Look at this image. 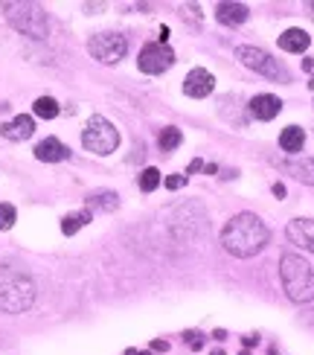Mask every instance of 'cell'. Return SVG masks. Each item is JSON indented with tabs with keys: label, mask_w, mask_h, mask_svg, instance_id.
Wrapping results in <instances>:
<instances>
[{
	"label": "cell",
	"mask_w": 314,
	"mask_h": 355,
	"mask_svg": "<svg viewBox=\"0 0 314 355\" xmlns=\"http://www.w3.org/2000/svg\"><path fill=\"white\" fill-rule=\"evenodd\" d=\"M268 239H271V230H268V225L256 213H238L221 230L224 250L233 254V257H238V259L256 257L259 250L268 245Z\"/></svg>",
	"instance_id": "obj_1"
},
{
	"label": "cell",
	"mask_w": 314,
	"mask_h": 355,
	"mask_svg": "<svg viewBox=\"0 0 314 355\" xmlns=\"http://www.w3.org/2000/svg\"><path fill=\"white\" fill-rule=\"evenodd\" d=\"M286 236L294 245H300V248H306V250H311V254H314V218H294V221H288Z\"/></svg>",
	"instance_id": "obj_10"
},
{
	"label": "cell",
	"mask_w": 314,
	"mask_h": 355,
	"mask_svg": "<svg viewBox=\"0 0 314 355\" xmlns=\"http://www.w3.org/2000/svg\"><path fill=\"white\" fill-rule=\"evenodd\" d=\"M213 87H216V76L209 70L204 67H195V70H189L186 73V79H184V94L192 96V99H204L213 94Z\"/></svg>",
	"instance_id": "obj_9"
},
{
	"label": "cell",
	"mask_w": 314,
	"mask_h": 355,
	"mask_svg": "<svg viewBox=\"0 0 314 355\" xmlns=\"http://www.w3.org/2000/svg\"><path fill=\"white\" fill-rule=\"evenodd\" d=\"M33 111H35V116H41V120H55L62 108H58V102L53 96H38L33 102Z\"/></svg>",
	"instance_id": "obj_19"
},
{
	"label": "cell",
	"mask_w": 314,
	"mask_h": 355,
	"mask_svg": "<svg viewBox=\"0 0 314 355\" xmlns=\"http://www.w3.org/2000/svg\"><path fill=\"white\" fill-rule=\"evenodd\" d=\"M87 53L102 64H116L119 58H125L128 41L119 33H96L91 41H87Z\"/></svg>",
	"instance_id": "obj_6"
},
{
	"label": "cell",
	"mask_w": 314,
	"mask_h": 355,
	"mask_svg": "<svg viewBox=\"0 0 314 355\" xmlns=\"http://www.w3.org/2000/svg\"><path fill=\"white\" fill-rule=\"evenodd\" d=\"M91 218H94V213L91 210H79V213H67L64 218H62V233L64 236H73V233H79L85 225H91Z\"/></svg>",
	"instance_id": "obj_18"
},
{
	"label": "cell",
	"mask_w": 314,
	"mask_h": 355,
	"mask_svg": "<svg viewBox=\"0 0 314 355\" xmlns=\"http://www.w3.org/2000/svg\"><path fill=\"white\" fill-rule=\"evenodd\" d=\"M308 85H311V87H314V76H311V82H308Z\"/></svg>",
	"instance_id": "obj_32"
},
{
	"label": "cell",
	"mask_w": 314,
	"mask_h": 355,
	"mask_svg": "<svg viewBox=\"0 0 314 355\" xmlns=\"http://www.w3.org/2000/svg\"><path fill=\"white\" fill-rule=\"evenodd\" d=\"M82 143H85V149L94 155H111L119 146V131L114 128L111 120H105L102 114H94L82 131Z\"/></svg>",
	"instance_id": "obj_5"
},
{
	"label": "cell",
	"mask_w": 314,
	"mask_h": 355,
	"mask_svg": "<svg viewBox=\"0 0 314 355\" xmlns=\"http://www.w3.org/2000/svg\"><path fill=\"white\" fill-rule=\"evenodd\" d=\"M303 143H306V131H303L300 125H288V128H282V135H279V146H282V152L297 155V152H303Z\"/></svg>",
	"instance_id": "obj_16"
},
{
	"label": "cell",
	"mask_w": 314,
	"mask_h": 355,
	"mask_svg": "<svg viewBox=\"0 0 314 355\" xmlns=\"http://www.w3.org/2000/svg\"><path fill=\"white\" fill-rule=\"evenodd\" d=\"M166 187L175 192V189H184L186 187V175H181V172H175V175H169L166 178Z\"/></svg>",
	"instance_id": "obj_23"
},
{
	"label": "cell",
	"mask_w": 314,
	"mask_h": 355,
	"mask_svg": "<svg viewBox=\"0 0 314 355\" xmlns=\"http://www.w3.org/2000/svg\"><path fill=\"white\" fill-rule=\"evenodd\" d=\"M247 15H250V9L245 3H218L216 18L224 26H242L247 21Z\"/></svg>",
	"instance_id": "obj_14"
},
{
	"label": "cell",
	"mask_w": 314,
	"mask_h": 355,
	"mask_svg": "<svg viewBox=\"0 0 314 355\" xmlns=\"http://www.w3.org/2000/svg\"><path fill=\"white\" fill-rule=\"evenodd\" d=\"M256 341H259V338H256V335H250V338H245V347H256Z\"/></svg>",
	"instance_id": "obj_29"
},
{
	"label": "cell",
	"mask_w": 314,
	"mask_h": 355,
	"mask_svg": "<svg viewBox=\"0 0 314 355\" xmlns=\"http://www.w3.org/2000/svg\"><path fill=\"white\" fill-rule=\"evenodd\" d=\"M184 338H186V344H189V349H201V347H204V338H201L198 332H186Z\"/></svg>",
	"instance_id": "obj_24"
},
{
	"label": "cell",
	"mask_w": 314,
	"mask_h": 355,
	"mask_svg": "<svg viewBox=\"0 0 314 355\" xmlns=\"http://www.w3.org/2000/svg\"><path fill=\"white\" fill-rule=\"evenodd\" d=\"M87 207H91V210H102V213L116 210V207H119V196H116V192H111V189L91 192V196H87Z\"/></svg>",
	"instance_id": "obj_17"
},
{
	"label": "cell",
	"mask_w": 314,
	"mask_h": 355,
	"mask_svg": "<svg viewBox=\"0 0 314 355\" xmlns=\"http://www.w3.org/2000/svg\"><path fill=\"white\" fill-rule=\"evenodd\" d=\"M250 114L256 116V120H274V116L282 111V99L279 96H274V94H259V96H253L250 99Z\"/></svg>",
	"instance_id": "obj_12"
},
{
	"label": "cell",
	"mask_w": 314,
	"mask_h": 355,
	"mask_svg": "<svg viewBox=\"0 0 314 355\" xmlns=\"http://www.w3.org/2000/svg\"><path fill=\"white\" fill-rule=\"evenodd\" d=\"M157 187H160V172H157L155 166L143 169V172H140V189H143V192H155Z\"/></svg>",
	"instance_id": "obj_21"
},
{
	"label": "cell",
	"mask_w": 314,
	"mask_h": 355,
	"mask_svg": "<svg viewBox=\"0 0 314 355\" xmlns=\"http://www.w3.org/2000/svg\"><path fill=\"white\" fill-rule=\"evenodd\" d=\"M198 169H207V164H204V160H192V164H189V172H198Z\"/></svg>",
	"instance_id": "obj_27"
},
{
	"label": "cell",
	"mask_w": 314,
	"mask_h": 355,
	"mask_svg": "<svg viewBox=\"0 0 314 355\" xmlns=\"http://www.w3.org/2000/svg\"><path fill=\"white\" fill-rule=\"evenodd\" d=\"M3 15H6V21L26 38L44 41L50 35L47 12H44L38 3H24V0H18V3H3Z\"/></svg>",
	"instance_id": "obj_4"
},
{
	"label": "cell",
	"mask_w": 314,
	"mask_h": 355,
	"mask_svg": "<svg viewBox=\"0 0 314 355\" xmlns=\"http://www.w3.org/2000/svg\"><path fill=\"white\" fill-rule=\"evenodd\" d=\"M15 218H18L15 207L12 204H0V230H9L15 225Z\"/></svg>",
	"instance_id": "obj_22"
},
{
	"label": "cell",
	"mask_w": 314,
	"mask_h": 355,
	"mask_svg": "<svg viewBox=\"0 0 314 355\" xmlns=\"http://www.w3.org/2000/svg\"><path fill=\"white\" fill-rule=\"evenodd\" d=\"M137 64L143 73H148V76H160V73H166L172 64H175V53L169 47H163V44H146V47L140 50V58Z\"/></svg>",
	"instance_id": "obj_8"
},
{
	"label": "cell",
	"mask_w": 314,
	"mask_h": 355,
	"mask_svg": "<svg viewBox=\"0 0 314 355\" xmlns=\"http://www.w3.org/2000/svg\"><path fill=\"white\" fill-rule=\"evenodd\" d=\"M181 140H184V135L181 131H177L175 125H166L160 131V137H157V146L163 152H172V149H177V146H181Z\"/></svg>",
	"instance_id": "obj_20"
},
{
	"label": "cell",
	"mask_w": 314,
	"mask_h": 355,
	"mask_svg": "<svg viewBox=\"0 0 314 355\" xmlns=\"http://www.w3.org/2000/svg\"><path fill=\"white\" fill-rule=\"evenodd\" d=\"M236 55H238V62H242L245 67L262 73V76H268V79H286V70L277 64V58H271L259 47H238Z\"/></svg>",
	"instance_id": "obj_7"
},
{
	"label": "cell",
	"mask_w": 314,
	"mask_h": 355,
	"mask_svg": "<svg viewBox=\"0 0 314 355\" xmlns=\"http://www.w3.org/2000/svg\"><path fill=\"white\" fill-rule=\"evenodd\" d=\"M35 157L44 160V164H58V160H67V157H70V149H67L62 140L47 137V140H41V143L35 146Z\"/></svg>",
	"instance_id": "obj_13"
},
{
	"label": "cell",
	"mask_w": 314,
	"mask_h": 355,
	"mask_svg": "<svg viewBox=\"0 0 314 355\" xmlns=\"http://www.w3.org/2000/svg\"><path fill=\"white\" fill-rule=\"evenodd\" d=\"M274 196H277V198H286V187H282V184H274Z\"/></svg>",
	"instance_id": "obj_28"
},
{
	"label": "cell",
	"mask_w": 314,
	"mask_h": 355,
	"mask_svg": "<svg viewBox=\"0 0 314 355\" xmlns=\"http://www.w3.org/2000/svg\"><path fill=\"white\" fill-rule=\"evenodd\" d=\"M279 277L282 288L294 303H311L314 300V268L297 254H286L279 259Z\"/></svg>",
	"instance_id": "obj_3"
},
{
	"label": "cell",
	"mask_w": 314,
	"mask_h": 355,
	"mask_svg": "<svg viewBox=\"0 0 314 355\" xmlns=\"http://www.w3.org/2000/svg\"><path fill=\"white\" fill-rule=\"evenodd\" d=\"M166 41H169V26H160V38H157V44H163V47H166Z\"/></svg>",
	"instance_id": "obj_25"
},
{
	"label": "cell",
	"mask_w": 314,
	"mask_h": 355,
	"mask_svg": "<svg viewBox=\"0 0 314 355\" xmlns=\"http://www.w3.org/2000/svg\"><path fill=\"white\" fill-rule=\"evenodd\" d=\"M308 44H311V38L306 29H286V33L279 35V47L286 53H306Z\"/></svg>",
	"instance_id": "obj_15"
},
{
	"label": "cell",
	"mask_w": 314,
	"mask_h": 355,
	"mask_svg": "<svg viewBox=\"0 0 314 355\" xmlns=\"http://www.w3.org/2000/svg\"><path fill=\"white\" fill-rule=\"evenodd\" d=\"M3 137L6 140H12V143H24V140H29L35 135V120L29 114H18L15 120H9V123H3Z\"/></svg>",
	"instance_id": "obj_11"
},
{
	"label": "cell",
	"mask_w": 314,
	"mask_h": 355,
	"mask_svg": "<svg viewBox=\"0 0 314 355\" xmlns=\"http://www.w3.org/2000/svg\"><path fill=\"white\" fill-rule=\"evenodd\" d=\"M152 349H157V352H169V344H166V341H152Z\"/></svg>",
	"instance_id": "obj_26"
},
{
	"label": "cell",
	"mask_w": 314,
	"mask_h": 355,
	"mask_svg": "<svg viewBox=\"0 0 314 355\" xmlns=\"http://www.w3.org/2000/svg\"><path fill=\"white\" fill-rule=\"evenodd\" d=\"M213 355H224V352H221V349H216V352H213Z\"/></svg>",
	"instance_id": "obj_31"
},
{
	"label": "cell",
	"mask_w": 314,
	"mask_h": 355,
	"mask_svg": "<svg viewBox=\"0 0 314 355\" xmlns=\"http://www.w3.org/2000/svg\"><path fill=\"white\" fill-rule=\"evenodd\" d=\"M33 303H35L33 277L12 268V265H0V312L21 315V312H29Z\"/></svg>",
	"instance_id": "obj_2"
},
{
	"label": "cell",
	"mask_w": 314,
	"mask_h": 355,
	"mask_svg": "<svg viewBox=\"0 0 314 355\" xmlns=\"http://www.w3.org/2000/svg\"><path fill=\"white\" fill-rule=\"evenodd\" d=\"M125 355H152V352H143V349H125Z\"/></svg>",
	"instance_id": "obj_30"
}]
</instances>
